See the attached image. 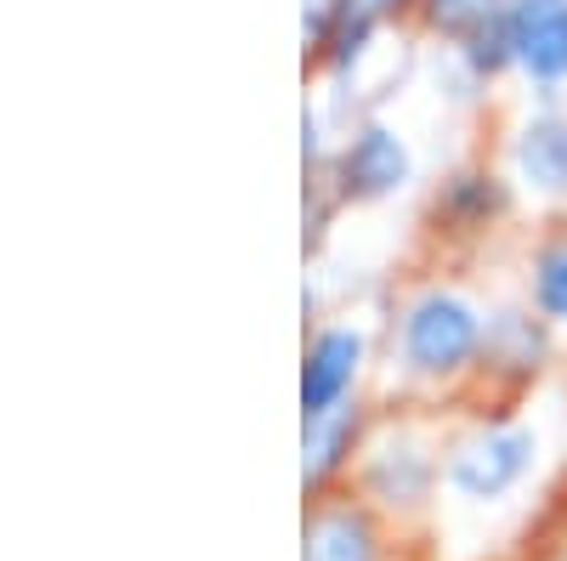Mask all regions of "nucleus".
Segmentation results:
<instances>
[{
  "mask_svg": "<svg viewBox=\"0 0 567 561\" xmlns=\"http://www.w3.org/2000/svg\"><path fill=\"white\" fill-rule=\"evenodd\" d=\"M488 307L460 278H414L381 318V363H374V397L381 403H454L471 397L483 363Z\"/></svg>",
  "mask_w": 567,
  "mask_h": 561,
  "instance_id": "nucleus-1",
  "label": "nucleus"
},
{
  "mask_svg": "<svg viewBox=\"0 0 567 561\" xmlns=\"http://www.w3.org/2000/svg\"><path fill=\"white\" fill-rule=\"evenodd\" d=\"M443 443H449V426L432 408L381 403L347 488L381 510L392 528L409 533L432 517V505L443 494Z\"/></svg>",
  "mask_w": 567,
  "mask_h": 561,
  "instance_id": "nucleus-2",
  "label": "nucleus"
},
{
  "mask_svg": "<svg viewBox=\"0 0 567 561\" xmlns=\"http://www.w3.org/2000/svg\"><path fill=\"white\" fill-rule=\"evenodd\" d=\"M539 426L516 414V403H488L449 432L443 443V488L449 499L488 510L505 505L539 471Z\"/></svg>",
  "mask_w": 567,
  "mask_h": 561,
  "instance_id": "nucleus-3",
  "label": "nucleus"
},
{
  "mask_svg": "<svg viewBox=\"0 0 567 561\" xmlns=\"http://www.w3.org/2000/svg\"><path fill=\"white\" fill-rule=\"evenodd\" d=\"M318 176L341 199V210H374L414 187V148L386 114H363L336 136Z\"/></svg>",
  "mask_w": 567,
  "mask_h": 561,
  "instance_id": "nucleus-4",
  "label": "nucleus"
},
{
  "mask_svg": "<svg viewBox=\"0 0 567 561\" xmlns=\"http://www.w3.org/2000/svg\"><path fill=\"white\" fill-rule=\"evenodd\" d=\"M516 205H523V199H516L505 165H494V159H460V165H449L432 181L425 210H420V227H425V239L443 245V250H471V245L494 239V232L516 216Z\"/></svg>",
  "mask_w": 567,
  "mask_h": 561,
  "instance_id": "nucleus-5",
  "label": "nucleus"
},
{
  "mask_svg": "<svg viewBox=\"0 0 567 561\" xmlns=\"http://www.w3.org/2000/svg\"><path fill=\"white\" fill-rule=\"evenodd\" d=\"M374 363H381V330L352 312H336L301 335V419L329 414L363 392H374Z\"/></svg>",
  "mask_w": 567,
  "mask_h": 561,
  "instance_id": "nucleus-6",
  "label": "nucleus"
},
{
  "mask_svg": "<svg viewBox=\"0 0 567 561\" xmlns=\"http://www.w3.org/2000/svg\"><path fill=\"white\" fill-rule=\"evenodd\" d=\"M556 330L534 312V301L516 290L488 301V330H483V363H477V386L471 397L488 403H523V392L539 386V374L556 363Z\"/></svg>",
  "mask_w": 567,
  "mask_h": 561,
  "instance_id": "nucleus-7",
  "label": "nucleus"
},
{
  "mask_svg": "<svg viewBox=\"0 0 567 561\" xmlns=\"http://www.w3.org/2000/svg\"><path fill=\"white\" fill-rule=\"evenodd\" d=\"M414 18H420V0H336L329 29L301 58V69L318 85H347L374 63L381 40L398 34V29H414Z\"/></svg>",
  "mask_w": 567,
  "mask_h": 561,
  "instance_id": "nucleus-8",
  "label": "nucleus"
},
{
  "mask_svg": "<svg viewBox=\"0 0 567 561\" xmlns=\"http://www.w3.org/2000/svg\"><path fill=\"white\" fill-rule=\"evenodd\" d=\"M403 544V528H392L352 488L318 494L301 510V561H398Z\"/></svg>",
  "mask_w": 567,
  "mask_h": 561,
  "instance_id": "nucleus-9",
  "label": "nucleus"
},
{
  "mask_svg": "<svg viewBox=\"0 0 567 561\" xmlns=\"http://www.w3.org/2000/svg\"><path fill=\"white\" fill-rule=\"evenodd\" d=\"M499 165L523 205L561 216L567 210V103H534L505 131Z\"/></svg>",
  "mask_w": 567,
  "mask_h": 561,
  "instance_id": "nucleus-10",
  "label": "nucleus"
},
{
  "mask_svg": "<svg viewBox=\"0 0 567 561\" xmlns=\"http://www.w3.org/2000/svg\"><path fill=\"white\" fill-rule=\"evenodd\" d=\"M505 40L534 103H567V0H511Z\"/></svg>",
  "mask_w": 567,
  "mask_h": 561,
  "instance_id": "nucleus-11",
  "label": "nucleus"
},
{
  "mask_svg": "<svg viewBox=\"0 0 567 561\" xmlns=\"http://www.w3.org/2000/svg\"><path fill=\"white\" fill-rule=\"evenodd\" d=\"M381 414V397L363 392L329 414H312L301 419V499H318V494H336L352 482V465L369 443V426Z\"/></svg>",
  "mask_w": 567,
  "mask_h": 561,
  "instance_id": "nucleus-12",
  "label": "nucleus"
},
{
  "mask_svg": "<svg viewBox=\"0 0 567 561\" xmlns=\"http://www.w3.org/2000/svg\"><path fill=\"white\" fill-rule=\"evenodd\" d=\"M523 295L556 335H567V221H556L550 232L534 239L523 261Z\"/></svg>",
  "mask_w": 567,
  "mask_h": 561,
  "instance_id": "nucleus-13",
  "label": "nucleus"
},
{
  "mask_svg": "<svg viewBox=\"0 0 567 561\" xmlns=\"http://www.w3.org/2000/svg\"><path fill=\"white\" fill-rule=\"evenodd\" d=\"M511 0H420V18H414V34L420 40H437V45H454L477 29H494L505 23Z\"/></svg>",
  "mask_w": 567,
  "mask_h": 561,
  "instance_id": "nucleus-14",
  "label": "nucleus"
},
{
  "mask_svg": "<svg viewBox=\"0 0 567 561\" xmlns=\"http://www.w3.org/2000/svg\"><path fill=\"white\" fill-rule=\"evenodd\" d=\"M341 216L347 210H341L336 194H329V181L323 176H301V250H307V261L323 256V245H329V232H336Z\"/></svg>",
  "mask_w": 567,
  "mask_h": 561,
  "instance_id": "nucleus-15",
  "label": "nucleus"
},
{
  "mask_svg": "<svg viewBox=\"0 0 567 561\" xmlns=\"http://www.w3.org/2000/svg\"><path fill=\"white\" fill-rule=\"evenodd\" d=\"M329 12H336V0H301V58H307L312 45L323 40V29H329Z\"/></svg>",
  "mask_w": 567,
  "mask_h": 561,
  "instance_id": "nucleus-16",
  "label": "nucleus"
}]
</instances>
